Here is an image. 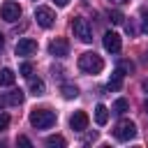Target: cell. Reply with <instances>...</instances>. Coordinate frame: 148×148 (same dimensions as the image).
Segmentation results:
<instances>
[{"mask_svg":"<svg viewBox=\"0 0 148 148\" xmlns=\"http://www.w3.org/2000/svg\"><path fill=\"white\" fill-rule=\"evenodd\" d=\"M53 2H56L58 7H67V5H69V0H53Z\"/></svg>","mask_w":148,"mask_h":148,"instance_id":"cell-26","label":"cell"},{"mask_svg":"<svg viewBox=\"0 0 148 148\" xmlns=\"http://www.w3.org/2000/svg\"><path fill=\"white\" fill-rule=\"evenodd\" d=\"M14 81H16V74L9 69V67H5L2 72H0V86H14Z\"/></svg>","mask_w":148,"mask_h":148,"instance_id":"cell-16","label":"cell"},{"mask_svg":"<svg viewBox=\"0 0 148 148\" xmlns=\"http://www.w3.org/2000/svg\"><path fill=\"white\" fill-rule=\"evenodd\" d=\"M0 16H2L7 23L18 21V18H21V7H18V2H14V0L2 2V7H0Z\"/></svg>","mask_w":148,"mask_h":148,"instance_id":"cell-5","label":"cell"},{"mask_svg":"<svg viewBox=\"0 0 148 148\" xmlns=\"http://www.w3.org/2000/svg\"><path fill=\"white\" fill-rule=\"evenodd\" d=\"M35 18H37V23L42 28H51L56 23V14H53L51 7H37L35 9Z\"/></svg>","mask_w":148,"mask_h":148,"instance_id":"cell-6","label":"cell"},{"mask_svg":"<svg viewBox=\"0 0 148 148\" xmlns=\"http://www.w3.org/2000/svg\"><path fill=\"white\" fill-rule=\"evenodd\" d=\"M141 86H143V90H148V81H143V83H141Z\"/></svg>","mask_w":148,"mask_h":148,"instance_id":"cell-30","label":"cell"},{"mask_svg":"<svg viewBox=\"0 0 148 148\" xmlns=\"http://www.w3.org/2000/svg\"><path fill=\"white\" fill-rule=\"evenodd\" d=\"M109 21H111V23H116V25H120V23L125 21V16H123V12L113 9V12H109Z\"/></svg>","mask_w":148,"mask_h":148,"instance_id":"cell-19","label":"cell"},{"mask_svg":"<svg viewBox=\"0 0 148 148\" xmlns=\"http://www.w3.org/2000/svg\"><path fill=\"white\" fill-rule=\"evenodd\" d=\"M35 53H37V42H35V39H30V37L18 39V44H16V56H35Z\"/></svg>","mask_w":148,"mask_h":148,"instance_id":"cell-9","label":"cell"},{"mask_svg":"<svg viewBox=\"0 0 148 148\" xmlns=\"http://www.w3.org/2000/svg\"><path fill=\"white\" fill-rule=\"evenodd\" d=\"M7 127H9V116L7 113H0V132L7 130Z\"/></svg>","mask_w":148,"mask_h":148,"instance_id":"cell-23","label":"cell"},{"mask_svg":"<svg viewBox=\"0 0 148 148\" xmlns=\"http://www.w3.org/2000/svg\"><path fill=\"white\" fill-rule=\"evenodd\" d=\"M79 69L86 74H99L104 69V60L95 53V51H86L79 56Z\"/></svg>","mask_w":148,"mask_h":148,"instance_id":"cell-1","label":"cell"},{"mask_svg":"<svg viewBox=\"0 0 148 148\" xmlns=\"http://www.w3.org/2000/svg\"><path fill=\"white\" fill-rule=\"evenodd\" d=\"M46 146H51V148H62L65 146V139L62 136H58V134H53V136H46Z\"/></svg>","mask_w":148,"mask_h":148,"instance_id":"cell-18","label":"cell"},{"mask_svg":"<svg viewBox=\"0 0 148 148\" xmlns=\"http://www.w3.org/2000/svg\"><path fill=\"white\" fill-rule=\"evenodd\" d=\"M30 125L35 130H49L51 125H56V111H51V109H32L30 111Z\"/></svg>","mask_w":148,"mask_h":148,"instance_id":"cell-2","label":"cell"},{"mask_svg":"<svg viewBox=\"0 0 148 148\" xmlns=\"http://www.w3.org/2000/svg\"><path fill=\"white\" fill-rule=\"evenodd\" d=\"M143 109H146V113H148V97H146V102H143Z\"/></svg>","mask_w":148,"mask_h":148,"instance_id":"cell-29","label":"cell"},{"mask_svg":"<svg viewBox=\"0 0 148 148\" xmlns=\"http://www.w3.org/2000/svg\"><path fill=\"white\" fill-rule=\"evenodd\" d=\"M49 53H51L53 58H65V56L69 53V42L62 39V37H56V39L49 44Z\"/></svg>","mask_w":148,"mask_h":148,"instance_id":"cell-8","label":"cell"},{"mask_svg":"<svg viewBox=\"0 0 148 148\" xmlns=\"http://www.w3.org/2000/svg\"><path fill=\"white\" fill-rule=\"evenodd\" d=\"M69 127H72L74 132H83V130L88 127V113H86V111H74L72 118H69Z\"/></svg>","mask_w":148,"mask_h":148,"instance_id":"cell-10","label":"cell"},{"mask_svg":"<svg viewBox=\"0 0 148 148\" xmlns=\"http://www.w3.org/2000/svg\"><path fill=\"white\" fill-rule=\"evenodd\" d=\"M113 136H116L118 141H130V139L136 136V125H134L132 120H120V123L113 127Z\"/></svg>","mask_w":148,"mask_h":148,"instance_id":"cell-4","label":"cell"},{"mask_svg":"<svg viewBox=\"0 0 148 148\" xmlns=\"http://www.w3.org/2000/svg\"><path fill=\"white\" fill-rule=\"evenodd\" d=\"M60 92H62L65 99H74V97H79V88L72 86V83H65V86L60 88Z\"/></svg>","mask_w":148,"mask_h":148,"instance_id":"cell-17","label":"cell"},{"mask_svg":"<svg viewBox=\"0 0 148 148\" xmlns=\"http://www.w3.org/2000/svg\"><path fill=\"white\" fill-rule=\"evenodd\" d=\"M102 44H104V49H106L109 53H118V51H120V46H123L120 35H118V32H111V30H106V32H104Z\"/></svg>","mask_w":148,"mask_h":148,"instance_id":"cell-7","label":"cell"},{"mask_svg":"<svg viewBox=\"0 0 148 148\" xmlns=\"http://www.w3.org/2000/svg\"><path fill=\"white\" fill-rule=\"evenodd\" d=\"M118 69H120V72H134V62H130V60H120Z\"/></svg>","mask_w":148,"mask_h":148,"instance_id":"cell-21","label":"cell"},{"mask_svg":"<svg viewBox=\"0 0 148 148\" xmlns=\"http://www.w3.org/2000/svg\"><path fill=\"white\" fill-rule=\"evenodd\" d=\"M125 30H127L130 35H136V28H134V23H132V21H127V23H125Z\"/></svg>","mask_w":148,"mask_h":148,"instance_id":"cell-24","label":"cell"},{"mask_svg":"<svg viewBox=\"0 0 148 148\" xmlns=\"http://www.w3.org/2000/svg\"><path fill=\"white\" fill-rule=\"evenodd\" d=\"M23 97H25V95H23V90H21V88H16V90L7 92V95L2 97V102H5L7 106H18V104L23 102Z\"/></svg>","mask_w":148,"mask_h":148,"instance_id":"cell-11","label":"cell"},{"mask_svg":"<svg viewBox=\"0 0 148 148\" xmlns=\"http://www.w3.org/2000/svg\"><path fill=\"white\" fill-rule=\"evenodd\" d=\"M30 92H32L35 97L44 95V92H46V83H44L42 79H32V76H30Z\"/></svg>","mask_w":148,"mask_h":148,"instance_id":"cell-13","label":"cell"},{"mask_svg":"<svg viewBox=\"0 0 148 148\" xmlns=\"http://www.w3.org/2000/svg\"><path fill=\"white\" fill-rule=\"evenodd\" d=\"M72 32H74V37H76L79 42H83V44H90V42H92V28H90V23H88L83 16H76V18L72 21Z\"/></svg>","mask_w":148,"mask_h":148,"instance_id":"cell-3","label":"cell"},{"mask_svg":"<svg viewBox=\"0 0 148 148\" xmlns=\"http://www.w3.org/2000/svg\"><path fill=\"white\" fill-rule=\"evenodd\" d=\"M127 109H130V102H127L125 97H118V99L113 102V106H111V113H116V116H123Z\"/></svg>","mask_w":148,"mask_h":148,"instance_id":"cell-15","label":"cell"},{"mask_svg":"<svg viewBox=\"0 0 148 148\" xmlns=\"http://www.w3.org/2000/svg\"><path fill=\"white\" fill-rule=\"evenodd\" d=\"M113 5H125V2H130V0H111Z\"/></svg>","mask_w":148,"mask_h":148,"instance_id":"cell-27","label":"cell"},{"mask_svg":"<svg viewBox=\"0 0 148 148\" xmlns=\"http://www.w3.org/2000/svg\"><path fill=\"white\" fill-rule=\"evenodd\" d=\"M18 143H21V146H32V143H30V139H28V136H18Z\"/></svg>","mask_w":148,"mask_h":148,"instance_id":"cell-25","label":"cell"},{"mask_svg":"<svg viewBox=\"0 0 148 148\" xmlns=\"http://www.w3.org/2000/svg\"><path fill=\"white\" fill-rule=\"evenodd\" d=\"M18 74L25 76V79H30V76H32V65H30V62H21V65H18Z\"/></svg>","mask_w":148,"mask_h":148,"instance_id":"cell-20","label":"cell"},{"mask_svg":"<svg viewBox=\"0 0 148 148\" xmlns=\"http://www.w3.org/2000/svg\"><path fill=\"white\" fill-rule=\"evenodd\" d=\"M141 30L148 32V9H141Z\"/></svg>","mask_w":148,"mask_h":148,"instance_id":"cell-22","label":"cell"},{"mask_svg":"<svg viewBox=\"0 0 148 148\" xmlns=\"http://www.w3.org/2000/svg\"><path fill=\"white\" fill-rule=\"evenodd\" d=\"M146 60H148V51H146Z\"/></svg>","mask_w":148,"mask_h":148,"instance_id":"cell-31","label":"cell"},{"mask_svg":"<svg viewBox=\"0 0 148 148\" xmlns=\"http://www.w3.org/2000/svg\"><path fill=\"white\" fill-rule=\"evenodd\" d=\"M106 120H109V109L104 104H97L95 106V123L97 125H106Z\"/></svg>","mask_w":148,"mask_h":148,"instance_id":"cell-14","label":"cell"},{"mask_svg":"<svg viewBox=\"0 0 148 148\" xmlns=\"http://www.w3.org/2000/svg\"><path fill=\"white\" fill-rule=\"evenodd\" d=\"M106 88H109V90H120V88H123V72H120V69H116V72L111 74Z\"/></svg>","mask_w":148,"mask_h":148,"instance_id":"cell-12","label":"cell"},{"mask_svg":"<svg viewBox=\"0 0 148 148\" xmlns=\"http://www.w3.org/2000/svg\"><path fill=\"white\" fill-rule=\"evenodd\" d=\"M5 46V37H2V32H0V49Z\"/></svg>","mask_w":148,"mask_h":148,"instance_id":"cell-28","label":"cell"}]
</instances>
